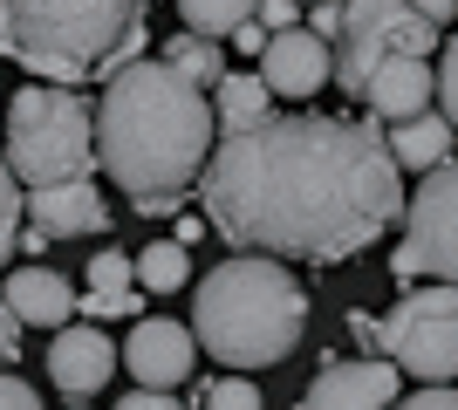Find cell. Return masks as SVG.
Listing matches in <instances>:
<instances>
[{"label":"cell","instance_id":"obj_7","mask_svg":"<svg viewBox=\"0 0 458 410\" xmlns=\"http://www.w3.org/2000/svg\"><path fill=\"white\" fill-rule=\"evenodd\" d=\"M377 349L397 356V370L418 376V383H458V280L403 294L397 308L383 314Z\"/></svg>","mask_w":458,"mask_h":410},{"label":"cell","instance_id":"obj_23","mask_svg":"<svg viewBox=\"0 0 458 410\" xmlns=\"http://www.w3.org/2000/svg\"><path fill=\"white\" fill-rule=\"evenodd\" d=\"M191 397L212 404V410H253L260 404V383H253V370H226V376H206Z\"/></svg>","mask_w":458,"mask_h":410},{"label":"cell","instance_id":"obj_25","mask_svg":"<svg viewBox=\"0 0 458 410\" xmlns=\"http://www.w3.org/2000/svg\"><path fill=\"white\" fill-rule=\"evenodd\" d=\"M35 404H41V390L28 383V376L0 370V410H35Z\"/></svg>","mask_w":458,"mask_h":410},{"label":"cell","instance_id":"obj_30","mask_svg":"<svg viewBox=\"0 0 458 410\" xmlns=\"http://www.w3.org/2000/svg\"><path fill=\"white\" fill-rule=\"evenodd\" d=\"M267 35H274V28H267V21H260V14H253L247 28L233 35V48H247V55H260V48H267Z\"/></svg>","mask_w":458,"mask_h":410},{"label":"cell","instance_id":"obj_13","mask_svg":"<svg viewBox=\"0 0 458 410\" xmlns=\"http://www.w3.org/2000/svg\"><path fill=\"white\" fill-rule=\"evenodd\" d=\"M431 103H438V62L418 55V48L383 55L369 89H363V110L383 117V123H403V117H418V110H431Z\"/></svg>","mask_w":458,"mask_h":410},{"label":"cell","instance_id":"obj_4","mask_svg":"<svg viewBox=\"0 0 458 410\" xmlns=\"http://www.w3.org/2000/svg\"><path fill=\"white\" fill-rule=\"evenodd\" d=\"M151 0H0V55L41 82H110L144 55Z\"/></svg>","mask_w":458,"mask_h":410},{"label":"cell","instance_id":"obj_27","mask_svg":"<svg viewBox=\"0 0 458 410\" xmlns=\"http://www.w3.org/2000/svg\"><path fill=\"white\" fill-rule=\"evenodd\" d=\"M178 390H157V383H137V390H123V410H172Z\"/></svg>","mask_w":458,"mask_h":410},{"label":"cell","instance_id":"obj_34","mask_svg":"<svg viewBox=\"0 0 458 410\" xmlns=\"http://www.w3.org/2000/svg\"><path fill=\"white\" fill-rule=\"evenodd\" d=\"M301 7H315V0H301Z\"/></svg>","mask_w":458,"mask_h":410},{"label":"cell","instance_id":"obj_26","mask_svg":"<svg viewBox=\"0 0 458 410\" xmlns=\"http://www.w3.org/2000/svg\"><path fill=\"white\" fill-rule=\"evenodd\" d=\"M21 329H28V322H21V314L7 308V294H0V370L21 356Z\"/></svg>","mask_w":458,"mask_h":410},{"label":"cell","instance_id":"obj_10","mask_svg":"<svg viewBox=\"0 0 458 410\" xmlns=\"http://www.w3.org/2000/svg\"><path fill=\"white\" fill-rule=\"evenodd\" d=\"M260 76H267V89L281 103H301L315 96V89H328L335 82V41L315 35V28H274L267 48H260Z\"/></svg>","mask_w":458,"mask_h":410},{"label":"cell","instance_id":"obj_2","mask_svg":"<svg viewBox=\"0 0 458 410\" xmlns=\"http://www.w3.org/2000/svg\"><path fill=\"white\" fill-rule=\"evenodd\" d=\"M212 144H219L212 89H199L165 55L157 62L137 55L96 96V157L144 219H172L185 205L191 185L206 178Z\"/></svg>","mask_w":458,"mask_h":410},{"label":"cell","instance_id":"obj_21","mask_svg":"<svg viewBox=\"0 0 458 410\" xmlns=\"http://www.w3.org/2000/svg\"><path fill=\"white\" fill-rule=\"evenodd\" d=\"M253 14H260V0H178V21L199 28V35H219V41H233Z\"/></svg>","mask_w":458,"mask_h":410},{"label":"cell","instance_id":"obj_24","mask_svg":"<svg viewBox=\"0 0 458 410\" xmlns=\"http://www.w3.org/2000/svg\"><path fill=\"white\" fill-rule=\"evenodd\" d=\"M438 110L458 123V35H445L438 48Z\"/></svg>","mask_w":458,"mask_h":410},{"label":"cell","instance_id":"obj_14","mask_svg":"<svg viewBox=\"0 0 458 410\" xmlns=\"http://www.w3.org/2000/svg\"><path fill=\"white\" fill-rule=\"evenodd\" d=\"M28 219H35L48 239L110 233V205L96 198V172L89 178H62V185H35V192H28Z\"/></svg>","mask_w":458,"mask_h":410},{"label":"cell","instance_id":"obj_1","mask_svg":"<svg viewBox=\"0 0 458 410\" xmlns=\"http://www.w3.org/2000/svg\"><path fill=\"white\" fill-rule=\"evenodd\" d=\"M206 219L226 247L349 260L403 219V164L383 117H260L206 157Z\"/></svg>","mask_w":458,"mask_h":410},{"label":"cell","instance_id":"obj_12","mask_svg":"<svg viewBox=\"0 0 458 410\" xmlns=\"http://www.w3.org/2000/svg\"><path fill=\"white\" fill-rule=\"evenodd\" d=\"M123 370H131L137 383L178 390V383L199 370V329H191V322H165V314L137 322L131 342H123Z\"/></svg>","mask_w":458,"mask_h":410},{"label":"cell","instance_id":"obj_9","mask_svg":"<svg viewBox=\"0 0 458 410\" xmlns=\"http://www.w3.org/2000/svg\"><path fill=\"white\" fill-rule=\"evenodd\" d=\"M116 370H123V349H116L110 335L96 329L89 314H82V322H62V329H48V383H55L69 404H89V397H103Z\"/></svg>","mask_w":458,"mask_h":410},{"label":"cell","instance_id":"obj_19","mask_svg":"<svg viewBox=\"0 0 458 410\" xmlns=\"http://www.w3.org/2000/svg\"><path fill=\"white\" fill-rule=\"evenodd\" d=\"M165 62L185 69L199 89H219V76H226V48H219V35H199V28H185V35L165 41Z\"/></svg>","mask_w":458,"mask_h":410},{"label":"cell","instance_id":"obj_31","mask_svg":"<svg viewBox=\"0 0 458 410\" xmlns=\"http://www.w3.org/2000/svg\"><path fill=\"white\" fill-rule=\"evenodd\" d=\"M294 14H301V0H260V21H267V28H294Z\"/></svg>","mask_w":458,"mask_h":410},{"label":"cell","instance_id":"obj_20","mask_svg":"<svg viewBox=\"0 0 458 410\" xmlns=\"http://www.w3.org/2000/svg\"><path fill=\"white\" fill-rule=\"evenodd\" d=\"M137 280H144V294H178V288L191 280L185 239H151V247L137 254Z\"/></svg>","mask_w":458,"mask_h":410},{"label":"cell","instance_id":"obj_33","mask_svg":"<svg viewBox=\"0 0 458 410\" xmlns=\"http://www.w3.org/2000/svg\"><path fill=\"white\" fill-rule=\"evenodd\" d=\"M418 7H424V14H431V21H438V28H445V21H452V14H458V0H418Z\"/></svg>","mask_w":458,"mask_h":410},{"label":"cell","instance_id":"obj_15","mask_svg":"<svg viewBox=\"0 0 458 410\" xmlns=\"http://www.w3.org/2000/svg\"><path fill=\"white\" fill-rule=\"evenodd\" d=\"M0 294H7V308H14L28 329H62V322L82 314V294L69 288L55 267H14Z\"/></svg>","mask_w":458,"mask_h":410},{"label":"cell","instance_id":"obj_32","mask_svg":"<svg viewBox=\"0 0 458 410\" xmlns=\"http://www.w3.org/2000/svg\"><path fill=\"white\" fill-rule=\"evenodd\" d=\"M377 329H383L377 314H349V335H356V342H363V349H377Z\"/></svg>","mask_w":458,"mask_h":410},{"label":"cell","instance_id":"obj_17","mask_svg":"<svg viewBox=\"0 0 458 410\" xmlns=\"http://www.w3.org/2000/svg\"><path fill=\"white\" fill-rule=\"evenodd\" d=\"M452 144H458V123L445 117L438 103L431 110H418V117H403V123H390V151H397V164L403 172H431V164H445L452 157Z\"/></svg>","mask_w":458,"mask_h":410},{"label":"cell","instance_id":"obj_8","mask_svg":"<svg viewBox=\"0 0 458 410\" xmlns=\"http://www.w3.org/2000/svg\"><path fill=\"white\" fill-rule=\"evenodd\" d=\"M397 280H458V157L431 164L424 185L403 198V247L390 254Z\"/></svg>","mask_w":458,"mask_h":410},{"label":"cell","instance_id":"obj_16","mask_svg":"<svg viewBox=\"0 0 458 410\" xmlns=\"http://www.w3.org/2000/svg\"><path fill=\"white\" fill-rule=\"evenodd\" d=\"M144 308V280H137L131 254H89V288H82V314L89 322H131Z\"/></svg>","mask_w":458,"mask_h":410},{"label":"cell","instance_id":"obj_11","mask_svg":"<svg viewBox=\"0 0 458 410\" xmlns=\"http://www.w3.org/2000/svg\"><path fill=\"white\" fill-rule=\"evenodd\" d=\"M403 397V370H397V356H383V349H369V356H328L322 370H315V383L301 390V404L315 410H335V404H397Z\"/></svg>","mask_w":458,"mask_h":410},{"label":"cell","instance_id":"obj_18","mask_svg":"<svg viewBox=\"0 0 458 410\" xmlns=\"http://www.w3.org/2000/svg\"><path fill=\"white\" fill-rule=\"evenodd\" d=\"M274 89H267V76L253 69V76H219V89H212V123H219V137H233V130H253L260 117H274Z\"/></svg>","mask_w":458,"mask_h":410},{"label":"cell","instance_id":"obj_5","mask_svg":"<svg viewBox=\"0 0 458 410\" xmlns=\"http://www.w3.org/2000/svg\"><path fill=\"white\" fill-rule=\"evenodd\" d=\"M7 164L28 192L62 185V178H89L103 164L96 157V110L76 82L35 76V89H14V103H7Z\"/></svg>","mask_w":458,"mask_h":410},{"label":"cell","instance_id":"obj_6","mask_svg":"<svg viewBox=\"0 0 458 410\" xmlns=\"http://www.w3.org/2000/svg\"><path fill=\"white\" fill-rule=\"evenodd\" d=\"M403 48L438 55L445 28L424 14L418 0H349V21H343V35H335V89L363 103L377 62L383 55H403Z\"/></svg>","mask_w":458,"mask_h":410},{"label":"cell","instance_id":"obj_22","mask_svg":"<svg viewBox=\"0 0 458 410\" xmlns=\"http://www.w3.org/2000/svg\"><path fill=\"white\" fill-rule=\"evenodd\" d=\"M21 219H28V185L14 178V164L0 151V267L21 254Z\"/></svg>","mask_w":458,"mask_h":410},{"label":"cell","instance_id":"obj_28","mask_svg":"<svg viewBox=\"0 0 458 410\" xmlns=\"http://www.w3.org/2000/svg\"><path fill=\"white\" fill-rule=\"evenodd\" d=\"M411 404H418V410H458V383H418Z\"/></svg>","mask_w":458,"mask_h":410},{"label":"cell","instance_id":"obj_29","mask_svg":"<svg viewBox=\"0 0 458 410\" xmlns=\"http://www.w3.org/2000/svg\"><path fill=\"white\" fill-rule=\"evenodd\" d=\"M343 21H349V0H315V35H343Z\"/></svg>","mask_w":458,"mask_h":410},{"label":"cell","instance_id":"obj_3","mask_svg":"<svg viewBox=\"0 0 458 410\" xmlns=\"http://www.w3.org/2000/svg\"><path fill=\"white\" fill-rule=\"evenodd\" d=\"M191 329L199 349L226 370H274L301 349L308 335V288L287 273L281 254H247L233 247V260L206 267V280L191 288Z\"/></svg>","mask_w":458,"mask_h":410}]
</instances>
